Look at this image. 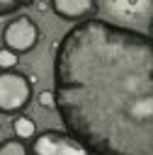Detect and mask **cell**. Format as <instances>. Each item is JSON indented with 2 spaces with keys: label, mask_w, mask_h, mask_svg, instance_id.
Masks as SVG:
<instances>
[{
  "label": "cell",
  "mask_w": 153,
  "mask_h": 155,
  "mask_svg": "<svg viewBox=\"0 0 153 155\" xmlns=\"http://www.w3.org/2000/svg\"><path fill=\"white\" fill-rule=\"evenodd\" d=\"M51 2V10L58 19L63 22H85V19H92L100 10L97 0H49Z\"/></svg>",
  "instance_id": "5b68a950"
},
{
  "label": "cell",
  "mask_w": 153,
  "mask_h": 155,
  "mask_svg": "<svg viewBox=\"0 0 153 155\" xmlns=\"http://www.w3.org/2000/svg\"><path fill=\"white\" fill-rule=\"evenodd\" d=\"M0 155H29V148L24 145L22 138H5L0 143Z\"/></svg>",
  "instance_id": "52a82bcc"
},
{
  "label": "cell",
  "mask_w": 153,
  "mask_h": 155,
  "mask_svg": "<svg viewBox=\"0 0 153 155\" xmlns=\"http://www.w3.org/2000/svg\"><path fill=\"white\" fill-rule=\"evenodd\" d=\"M29 155H92V150L66 128H46L32 140Z\"/></svg>",
  "instance_id": "3957f363"
},
{
  "label": "cell",
  "mask_w": 153,
  "mask_h": 155,
  "mask_svg": "<svg viewBox=\"0 0 153 155\" xmlns=\"http://www.w3.org/2000/svg\"><path fill=\"white\" fill-rule=\"evenodd\" d=\"M56 114L92 155H153V39L107 19L73 24L53 51Z\"/></svg>",
  "instance_id": "6da1fadb"
},
{
  "label": "cell",
  "mask_w": 153,
  "mask_h": 155,
  "mask_svg": "<svg viewBox=\"0 0 153 155\" xmlns=\"http://www.w3.org/2000/svg\"><path fill=\"white\" fill-rule=\"evenodd\" d=\"M12 133L22 140H34L36 138V121L27 114H15L12 116Z\"/></svg>",
  "instance_id": "8992f818"
},
{
  "label": "cell",
  "mask_w": 153,
  "mask_h": 155,
  "mask_svg": "<svg viewBox=\"0 0 153 155\" xmlns=\"http://www.w3.org/2000/svg\"><path fill=\"white\" fill-rule=\"evenodd\" d=\"M32 75L19 70H2L0 75V111L7 116L22 114L32 102Z\"/></svg>",
  "instance_id": "7a4b0ae2"
},
{
  "label": "cell",
  "mask_w": 153,
  "mask_h": 155,
  "mask_svg": "<svg viewBox=\"0 0 153 155\" xmlns=\"http://www.w3.org/2000/svg\"><path fill=\"white\" fill-rule=\"evenodd\" d=\"M39 39H41V29L34 22V17H29V15H15L2 27V46L12 48L19 56L34 51Z\"/></svg>",
  "instance_id": "277c9868"
},
{
  "label": "cell",
  "mask_w": 153,
  "mask_h": 155,
  "mask_svg": "<svg viewBox=\"0 0 153 155\" xmlns=\"http://www.w3.org/2000/svg\"><path fill=\"white\" fill-rule=\"evenodd\" d=\"M17 63H19V53H15L12 48L2 46V51H0V68L2 70H17Z\"/></svg>",
  "instance_id": "ba28073f"
},
{
  "label": "cell",
  "mask_w": 153,
  "mask_h": 155,
  "mask_svg": "<svg viewBox=\"0 0 153 155\" xmlns=\"http://www.w3.org/2000/svg\"><path fill=\"white\" fill-rule=\"evenodd\" d=\"M36 104H39L41 109H46V111L56 109V90H41V92L36 94Z\"/></svg>",
  "instance_id": "9c48e42d"
},
{
  "label": "cell",
  "mask_w": 153,
  "mask_h": 155,
  "mask_svg": "<svg viewBox=\"0 0 153 155\" xmlns=\"http://www.w3.org/2000/svg\"><path fill=\"white\" fill-rule=\"evenodd\" d=\"M148 36L153 39V17H151V24H148Z\"/></svg>",
  "instance_id": "7c38bea8"
},
{
  "label": "cell",
  "mask_w": 153,
  "mask_h": 155,
  "mask_svg": "<svg viewBox=\"0 0 153 155\" xmlns=\"http://www.w3.org/2000/svg\"><path fill=\"white\" fill-rule=\"evenodd\" d=\"M151 5H153V0H151Z\"/></svg>",
  "instance_id": "4fadbf2b"
},
{
  "label": "cell",
  "mask_w": 153,
  "mask_h": 155,
  "mask_svg": "<svg viewBox=\"0 0 153 155\" xmlns=\"http://www.w3.org/2000/svg\"><path fill=\"white\" fill-rule=\"evenodd\" d=\"M32 2H36V0H0V15L7 17V15H12L15 10L27 7V5H32Z\"/></svg>",
  "instance_id": "30bf717a"
},
{
  "label": "cell",
  "mask_w": 153,
  "mask_h": 155,
  "mask_svg": "<svg viewBox=\"0 0 153 155\" xmlns=\"http://www.w3.org/2000/svg\"><path fill=\"white\" fill-rule=\"evenodd\" d=\"M34 5H36L39 12H49V10H51V2H49V0H36Z\"/></svg>",
  "instance_id": "8fae6325"
}]
</instances>
